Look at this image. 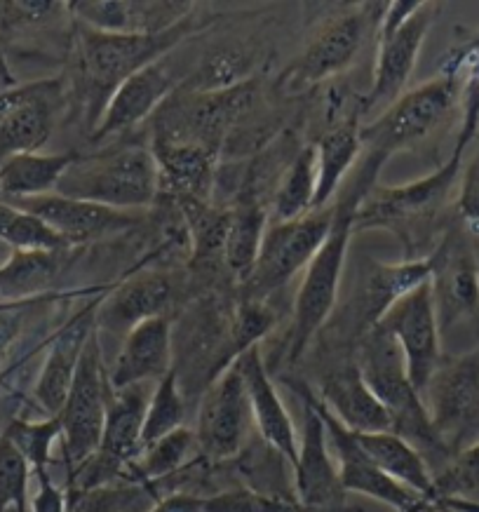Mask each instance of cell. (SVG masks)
<instances>
[{
	"label": "cell",
	"instance_id": "26",
	"mask_svg": "<svg viewBox=\"0 0 479 512\" xmlns=\"http://www.w3.org/2000/svg\"><path fill=\"white\" fill-rule=\"evenodd\" d=\"M151 151L158 163L160 191L177 202L212 200L219 163L217 153L198 144L163 139H153Z\"/></svg>",
	"mask_w": 479,
	"mask_h": 512
},
{
	"label": "cell",
	"instance_id": "42",
	"mask_svg": "<svg viewBox=\"0 0 479 512\" xmlns=\"http://www.w3.org/2000/svg\"><path fill=\"white\" fill-rule=\"evenodd\" d=\"M435 491L437 503L442 498H463V501L479 503V442L451 458L435 475Z\"/></svg>",
	"mask_w": 479,
	"mask_h": 512
},
{
	"label": "cell",
	"instance_id": "13",
	"mask_svg": "<svg viewBox=\"0 0 479 512\" xmlns=\"http://www.w3.org/2000/svg\"><path fill=\"white\" fill-rule=\"evenodd\" d=\"M66 87L62 78H40L33 83L0 90V163L17 153L40 151L62 116Z\"/></svg>",
	"mask_w": 479,
	"mask_h": 512
},
{
	"label": "cell",
	"instance_id": "8",
	"mask_svg": "<svg viewBox=\"0 0 479 512\" xmlns=\"http://www.w3.org/2000/svg\"><path fill=\"white\" fill-rule=\"evenodd\" d=\"M334 219V205L310 212L294 221H271L263 233L259 256L252 273L240 282V299L266 301L287 285L294 275L306 271L317 249L325 242Z\"/></svg>",
	"mask_w": 479,
	"mask_h": 512
},
{
	"label": "cell",
	"instance_id": "14",
	"mask_svg": "<svg viewBox=\"0 0 479 512\" xmlns=\"http://www.w3.org/2000/svg\"><path fill=\"white\" fill-rule=\"evenodd\" d=\"M376 327L386 332L402 350L409 379L418 393H423L444 357L442 329L437 322L430 282H423L400 296Z\"/></svg>",
	"mask_w": 479,
	"mask_h": 512
},
{
	"label": "cell",
	"instance_id": "34",
	"mask_svg": "<svg viewBox=\"0 0 479 512\" xmlns=\"http://www.w3.org/2000/svg\"><path fill=\"white\" fill-rule=\"evenodd\" d=\"M252 55L242 47L228 45L209 52L198 69L184 80L188 92H221L247 83L252 76Z\"/></svg>",
	"mask_w": 479,
	"mask_h": 512
},
{
	"label": "cell",
	"instance_id": "37",
	"mask_svg": "<svg viewBox=\"0 0 479 512\" xmlns=\"http://www.w3.org/2000/svg\"><path fill=\"white\" fill-rule=\"evenodd\" d=\"M186 421V395L181 390V379L177 367L170 369L163 379L155 383L151 397H148L146 421H144V447L153 444L160 437L184 428Z\"/></svg>",
	"mask_w": 479,
	"mask_h": 512
},
{
	"label": "cell",
	"instance_id": "40",
	"mask_svg": "<svg viewBox=\"0 0 479 512\" xmlns=\"http://www.w3.org/2000/svg\"><path fill=\"white\" fill-rule=\"evenodd\" d=\"M31 475L33 470L26 458L0 433V512H31Z\"/></svg>",
	"mask_w": 479,
	"mask_h": 512
},
{
	"label": "cell",
	"instance_id": "49",
	"mask_svg": "<svg viewBox=\"0 0 479 512\" xmlns=\"http://www.w3.org/2000/svg\"><path fill=\"white\" fill-rule=\"evenodd\" d=\"M202 498L193 491H174V494L160 496L148 512H202Z\"/></svg>",
	"mask_w": 479,
	"mask_h": 512
},
{
	"label": "cell",
	"instance_id": "23",
	"mask_svg": "<svg viewBox=\"0 0 479 512\" xmlns=\"http://www.w3.org/2000/svg\"><path fill=\"white\" fill-rule=\"evenodd\" d=\"M94 311H97V301L90 308H85L83 313H78L50 343L36 386H33V400L47 416H59L64 409L73 379H76L80 357H83L92 332L97 329Z\"/></svg>",
	"mask_w": 479,
	"mask_h": 512
},
{
	"label": "cell",
	"instance_id": "51",
	"mask_svg": "<svg viewBox=\"0 0 479 512\" xmlns=\"http://www.w3.org/2000/svg\"><path fill=\"white\" fill-rule=\"evenodd\" d=\"M437 512H479V503L463 501V498H442L437 503Z\"/></svg>",
	"mask_w": 479,
	"mask_h": 512
},
{
	"label": "cell",
	"instance_id": "25",
	"mask_svg": "<svg viewBox=\"0 0 479 512\" xmlns=\"http://www.w3.org/2000/svg\"><path fill=\"white\" fill-rule=\"evenodd\" d=\"M172 301V282L163 273H144L120 282V285L97 301L94 325L97 332L127 336L141 322L160 318Z\"/></svg>",
	"mask_w": 479,
	"mask_h": 512
},
{
	"label": "cell",
	"instance_id": "5",
	"mask_svg": "<svg viewBox=\"0 0 479 512\" xmlns=\"http://www.w3.org/2000/svg\"><path fill=\"white\" fill-rule=\"evenodd\" d=\"M57 193L113 210H139L151 205L160 193L158 163L151 146L137 144L80 156L59 181Z\"/></svg>",
	"mask_w": 479,
	"mask_h": 512
},
{
	"label": "cell",
	"instance_id": "1",
	"mask_svg": "<svg viewBox=\"0 0 479 512\" xmlns=\"http://www.w3.org/2000/svg\"><path fill=\"white\" fill-rule=\"evenodd\" d=\"M383 170L379 160L360 156L353 179L341 186L339 195L334 198V219L325 242L317 249L313 261L303 271V280L294 299V318L289 329V365H296L315 336L322 332L332 318L336 301H339L343 271H346V259L350 240L355 235V214L364 195L376 186V179Z\"/></svg>",
	"mask_w": 479,
	"mask_h": 512
},
{
	"label": "cell",
	"instance_id": "45",
	"mask_svg": "<svg viewBox=\"0 0 479 512\" xmlns=\"http://www.w3.org/2000/svg\"><path fill=\"white\" fill-rule=\"evenodd\" d=\"M73 24L99 33H130V0H73Z\"/></svg>",
	"mask_w": 479,
	"mask_h": 512
},
{
	"label": "cell",
	"instance_id": "28",
	"mask_svg": "<svg viewBox=\"0 0 479 512\" xmlns=\"http://www.w3.org/2000/svg\"><path fill=\"white\" fill-rule=\"evenodd\" d=\"M355 442L360 449L369 456V461L376 468H381L388 477L400 482L402 487L414 491V494L423 496L430 501L433 510L437 512V491H435V475L430 470L428 461L421 456V451L411 447L407 440L395 435L393 430L386 433H353Z\"/></svg>",
	"mask_w": 479,
	"mask_h": 512
},
{
	"label": "cell",
	"instance_id": "18",
	"mask_svg": "<svg viewBox=\"0 0 479 512\" xmlns=\"http://www.w3.org/2000/svg\"><path fill=\"white\" fill-rule=\"evenodd\" d=\"M172 55L158 59L146 69L134 73L130 80H125L118 87L109 104H106L104 113H101L99 123L90 132L92 141L130 132L160 111V106L184 85V78L177 73V64H174Z\"/></svg>",
	"mask_w": 479,
	"mask_h": 512
},
{
	"label": "cell",
	"instance_id": "46",
	"mask_svg": "<svg viewBox=\"0 0 479 512\" xmlns=\"http://www.w3.org/2000/svg\"><path fill=\"white\" fill-rule=\"evenodd\" d=\"M202 512H308L299 503L259 494L249 487H233L202 498Z\"/></svg>",
	"mask_w": 479,
	"mask_h": 512
},
{
	"label": "cell",
	"instance_id": "20",
	"mask_svg": "<svg viewBox=\"0 0 479 512\" xmlns=\"http://www.w3.org/2000/svg\"><path fill=\"white\" fill-rule=\"evenodd\" d=\"M430 280V261L425 259H404L400 264H379V261L371 259L367 268L360 273L357 287L350 299V311L348 315L353 322V334L355 341L367 332H371L379 325L383 315L388 313V308L404 296L411 289L423 285Z\"/></svg>",
	"mask_w": 479,
	"mask_h": 512
},
{
	"label": "cell",
	"instance_id": "9",
	"mask_svg": "<svg viewBox=\"0 0 479 512\" xmlns=\"http://www.w3.org/2000/svg\"><path fill=\"white\" fill-rule=\"evenodd\" d=\"M111 393L109 369L104 367L99 332L94 329L83 350V357H80L76 379H73L64 409L59 412L66 473L83 466L87 458L94 456V451L99 449Z\"/></svg>",
	"mask_w": 479,
	"mask_h": 512
},
{
	"label": "cell",
	"instance_id": "35",
	"mask_svg": "<svg viewBox=\"0 0 479 512\" xmlns=\"http://www.w3.org/2000/svg\"><path fill=\"white\" fill-rule=\"evenodd\" d=\"M0 433L8 437L19 454L26 458L33 475L50 473L52 451H55V444L62 440V421H59V416H45L40 421L12 416Z\"/></svg>",
	"mask_w": 479,
	"mask_h": 512
},
{
	"label": "cell",
	"instance_id": "7",
	"mask_svg": "<svg viewBox=\"0 0 479 512\" xmlns=\"http://www.w3.org/2000/svg\"><path fill=\"white\" fill-rule=\"evenodd\" d=\"M430 423L451 458L479 442V346L444 355L421 393Z\"/></svg>",
	"mask_w": 479,
	"mask_h": 512
},
{
	"label": "cell",
	"instance_id": "41",
	"mask_svg": "<svg viewBox=\"0 0 479 512\" xmlns=\"http://www.w3.org/2000/svg\"><path fill=\"white\" fill-rule=\"evenodd\" d=\"M275 325V313L266 301L240 299L231 322H228V348L233 362L245 350L259 346V341L271 332Z\"/></svg>",
	"mask_w": 479,
	"mask_h": 512
},
{
	"label": "cell",
	"instance_id": "33",
	"mask_svg": "<svg viewBox=\"0 0 479 512\" xmlns=\"http://www.w3.org/2000/svg\"><path fill=\"white\" fill-rule=\"evenodd\" d=\"M266 226V212H263L254 200L242 202L240 207H235L231 212V224H228L224 252H221V256H224L228 271L238 275L240 282H245L247 275L252 273Z\"/></svg>",
	"mask_w": 479,
	"mask_h": 512
},
{
	"label": "cell",
	"instance_id": "39",
	"mask_svg": "<svg viewBox=\"0 0 479 512\" xmlns=\"http://www.w3.org/2000/svg\"><path fill=\"white\" fill-rule=\"evenodd\" d=\"M66 512H127L146 496V489L130 482H111L99 487H64Z\"/></svg>",
	"mask_w": 479,
	"mask_h": 512
},
{
	"label": "cell",
	"instance_id": "21",
	"mask_svg": "<svg viewBox=\"0 0 479 512\" xmlns=\"http://www.w3.org/2000/svg\"><path fill=\"white\" fill-rule=\"evenodd\" d=\"M235 367L245 381L256 433L261 435L263 444L285 456L289 466L294 468L296 458H299V437H296L292 416H289L285 402H282L278 388L268 374L259 346L245 350L235 360Z\"/></svg>",
	"mask_w": 479,
	"mask_h": 512
},
{
	"label": "cell",
	"instance_id": "43",
	"mask_svg": "<svg viewBox=\"0 0 479 512\" xmlns=\"http://www.w3.org/2000/svg\"><path fill=\"white\" fill-rule=\"evenodd\" d=\"M64 12H69V3H52V0H8V3H0V38L40 29V26L57 22Z\"/></svg>",
	"mask_w": 479,
	"mask_h": 512
},
{
	"label": "cell",
	"instance_id": "4",
	"mask_svg": "<svg viewBox=\"0 0 479 512\" xmlns=\"http://www.w3.org/2000/svg\"><path fill=\"white\" fill-rule=\"evenodd\" d=\"M463 158L451 153L444 165L402 186H374L364 195L355 214V233L388 231L414 249L430 238V228L461 179Z\"/></svg>",
	"mask_w": 479,
	"mask_h": 512
},
{
	"label": "cell",
	"instance_id": "36",
	"mask_svg": "<svg viewBox=\"0 0 479 512\" xmlns=\"http://www.w3.org/2000/svg\"><path fill=\"white\" fill-rule=\"evenodd\" d=\"M0 242L10 252H38V249H71L62 235L52 231L45 221L33 217L31 212L0 200Z\"/></svg>",
	"mask_w": 479,
	"mask_h": 512
},
{
	"label": "cell",
	"instance_id": "19",
	"mask_svg": "<svg viewBox=\"0 0 479 512\" xmlns=\"http://www.w3.org/2000/svg\"><path fill=\"white\" fill-rule=\"evenodd\" d=\"M12 205L31 212L33 217L45 221L52 231L62 235L73 247L83 242L109 238L139 224V214L113 210V207L94 205V202L69 198L62 193H47L38 198L8 200Z\"/></svg>",
	"mask_w": 479,
	"mask_h": 512
},
{
	"label": "cell",
	"instance_id": "32",
	"mask_svg": "<svg viewBox=\"0 0 479 512\" xmlns=\"http://www.w3.org/2000/svg\"><path fill=\"white\" fill-rule=\"evenodd\" d=\"M315 193V146H303L278 181V191L273 198V221H294L315 212Z\"/></svg>",
	"mask_w": 479,
	"mask_h": 512
},
{
	"label": "cell",
	"instance_id": "2",
	"mask_svg": "<svg viewBox=\"0 0 479 512\" xmlns=\"http://www.w3.org/2000/svg\"><path fill=\"white\" fill-rule=\"evenodd\" d=\"M193 17L177 29L144 36V33H99L76 24V90L85 104L90 132L125 80L172 55L193 31Z\"/></svg>",
	"mask_w": 479,
	"mask_h": 512
},
{
	"label": "cell",
	"instance_id": "6",
	"mask_svg": "<svg viewBox=\"0 0 479 512\" xmlns=\"http://www.w3.org/2000/svg\"><path fill=\"white\" fill-rule=\"evenodd\" d=\"M458 90H461L458 76L437 73L428 83L404 92L371 123L360 127L362 156L376 158L386 165L397 153L421 144L454 109Z\"/></svg>",
	"mask_w": 479,
	"mask_h": 512
},
{
	"label": "cell",
	"instance_id": "10",
	"mask_svg": "<svg viewBox=\"0 0 479 512\" xmlns=\"http://www.w3.org/2000/svg\"><path fill=\"white\" fill-rule=\"evenodd\" d=\"M430 292L442 334L472 322L479 327V254L463 226H451L428 256Z\"/></svg>",
	"mask_w": 479,
	"mask_h": 512
},
{
	"label": "cell",
	"instance_id": "27",
	"mask_svg": "<svg viewBox=\"0 0 479 512\" xmlns=\"http://www.w3.org/2000/svg\"><path fill=\"white\" fill-rule=\"evenodd\" d=\"M360 113H350L336 120L329 130L315 144V163H317V193H315V212L325 210L339 195L343 181L353 170L362 156L360 139Z\"/></svg>",
	"mask_w": 479,
	"mask_h": 512
},
{
	"label": "cell",
	"instance_id": "38",
	"mask_svg": "<svg viewBox=\"0 0 479 512\" xmlns=\"http://www.w3.org/2000/svg\"><path fill=\"white\" fill-rule=\"evenodd\" d=\"M188 235L193 242L195 259H207L212 254L224 252V242L231 224V212H221L212 200H181Z\"/></svg>",
	"mask_w": 479,
	"mask_h": 512
},
{
	"label": "cell",
	"instance_id": "50",
	"mask_svg": "<svg viewBox=\"0 0 479 512\" xmlns=\"http://www.w3.org/2000/svg\"><path fill=\"white\" fill-rule=\"evenodd\" d=\"M479 50V29L477 31H465L461 36V43H458L454 50L449 52L447 57H444V64H442V71H451L454 66L461 62L463 57L472 55V52Z\"/></svg>",
	"mask_w": 479,
	"mask_h": 512
},
{
	"label": "cell",
	"instance_id": "29",
	"mask_svg": "<svg viewBox=\"0 0 479 512\" xmlns=\"http://www.w3.org/2000/svg\"><path fill=\"white\" fill-rule=\"evenodd\" d=\"M71 249H38L10 252L0 264V299L5 303H29L50 292L69 264Z\"/></svg>",
	"mask_w": 479,
	"mask_h": 512
},
{
	"label": "cell",
	"instance_id": "16",
	"mask_svg": "<svg viewBox=\"0 0 479 512\" xmlns=\"http://www.w3.org/2000/svg\"><path fill=\"white\" fill-rule=\"evenodd\" d=\"M313 402L327 426L329 444H332L336 463H339L341 484L343 489H346V494L374 498V501L388 505V508H393L395 512H435L430 501H425L423 496L402 487L400 482L388 477L381 468H376L374 463L369 461V456L360 449V444L355 442L353 433L334 419L332 412L320 402V397L315 393Z\"/></svg>",
	"mask_w": 479,
	"mask_h": 512
},
{
	"label": "cell",
	"instance_id": "48",
	"mask_svg": "<svg viewBox=\"0 0 479 512\" xmlns=\"http://www.w3.org/2000/svg\"><path fill=\"white\" fill-rule=\"evenodd\" d=\"M38 491L31 501V512H66V491L57 487L50 473L36 475Z\"/></svg>",
	"mask_w": 479,
	"mask_h": 512
},
{
	"label": "cell",
	"instance_id": "31",
	"mask_svg": "<svg viewBox=\"0 0 479 512\" xmlns=\"http://www.w3.org/2000/svg\"><path fill=\"white\" fill-rule=\"evenodd\" d=\"M193 451H198L193 430L186 426L174 430V433L144 447L137 461L132 463V468L127 470V482L139 484L148 491L155 482L170 480V477L179 475L181 470L191 466Z\"/></svg>",
	"mask_w": 479,
	"mask_h": 512
},
{
	"label": "cell",
	"instance_id": "44",
	"mask_svg": "<svg viewBox=\"0 0 479 512\" xmlns=\"http://www.w3.org/2000/svg\"><path fill=\"white\" fill-rule=\"evenodd\" d=\"M193 3L174 0H130V33L155 36L177 29L193 17Z\"/></svg>",
	"mask_w": 479,
	"mask_h": 512
},
{
	"label": "cell",
	"instance_id": "22",
	"mask_svg": "<svg viewBox=\"0 0 479 512\" xmlns=\"http://www.w3.org/2000/svg\"><path fill=\"white\" fill-rule=\"evenodd\" d=\"M174 369L172 322L160 315L127 332L109 369L111 390L158 383Z\"/></svg>",
	"mask_w": 479,
	"mask_h": 512
},
{
	"label": "cell",
	"instance_id": "11",
	"mask_svg": "<svg viewBox=\"0 0 479 512\" xmlns=\"http://www.w3.org/2000/svg\"><path fill=\"white\" fill-rule=\"evenodd\" d=\"M303 402V428L299 437V458L294 463V494L308 512H360L346 505L339 463L329 444L327 426L313 402V390L289 381Z\"/></svg>",
	"mask_w": 479,
	"mask_h": 512
},
{
	"label": "cell",
	"instance_id": "47",
	"mask_svg": "<svg viewBox=\"0 0 479 512\" xmlns=\"http://www.w3.org/2000/svg\"><path fill=\"white\" fill-rule=\"evenodd\" d=\"M458 181H461V186H458L456 214L465 231L475 233L479 231V146L475 156L463 165L461 179Z\"/></svg>",
	"mask_w": 479,
	"mask_h": 512
},
{
	"label": "cell",
	"instance_id": "52",
	"mask_svg": "<svg viewBox=\"0 0 479 512\" xmlns=\"http://www.w3.org/2000/svg\"><path fill=\"white\" fill-rule=\"evenodd\" d=\"M12 85H17V83H15V78L10 76L8 64H5V57L0 55V87H12Z\"/></svg>",
	"mask_w": 479,
	"mask_h": 512
},
{
	"label": "cell",
	"instance_id": "15",
	"mask_svg": "<svg viewBox=\"0 0 479 512\" xmlns=\"http://www.w3.org/2000/svg\"><path fill=\"white\" fill-rule=\"evenodd\" d=\"M437 17L435 3H423L414 15L393 31H376V64L369 92L362 97V111L393 104L407 92L423 43Z\"/></svg>",
	"mask_w": 479,
	"mask_h": 512
},
{
	"label": "cell",
	"instance_id": "17",
	"mask_svg": "<svg viewBox=\"0 0 479 512\" xmlns=\"http://www.w3.org/2000/svg\"><path fill=\"white\" fill-rule=\"evenodd\" d=\"M369 5H350L346 12L327 17L296 59L289 80L294 87L320 85L348 71L360 55L367 31Z\"/></svg>",
	"mask_w": 479,
	"mask_h": 512
},
{
	"label": "cell",
	"instance_id": "53",
	"mask_svg": "<svg viewBox=\"0 0 479 512\" xmlns=\"http://www.w3.org/2000/svg\"><path fill=\"white\" fill-rule=\"evenodd\" d=\"M0 200H3V193H0Z\"/></svg>",
	"mask_w": 479,
	"mask_h": 512
},
{
	"label": "cell",
	"instance_id": "3",
	"mask_svg": "<svg viewBox=\"0 0 479 512\" xmlns=\"http://www.w3.org/2000/svg\"><path fill=\"white\" fill-rule=\"evenodd\" d=\"M355 362L364 381L386 407L390 430L421 451L433 475L440 473L451 461V456L430 423L428 409H425L421 393L409 379L404 355L397 343L379 327H374L357 343Z\"/></svg>",
	"mask_w": 479,
	"mask_h": 512
},
{
	"label": "cell",
	"instance_id": "24",
	"mask_svg": "<svg viewBox=\"0 0 479 512\" xmlns=\"http://www.w3.org/2000/svg\"><path fill=\"white\" fill-rule=\"evenodd\" d=\"M320 402L332 412L336 421L350 433H386L390 416L383 402L376 397L355 360L341 362L322 376Z\"/></svg>",
	"mask_w": 479,
	"mask_h": 512
},
{
	"label": "cell",
	"instance_id": "12",
	"mask_svg": "<svg viewBox=\"0 0 479 512\" xmlns=\"http://www.w3.org/2000/svg\"><path fill=\"white\" fill-rule=\"evenodd\" d=\"M245 381L235 362L202 390L195 419V447L207 461H231L245 451L252 430Z\"/></svg>",
	"mask_w": 479,
	"mask_h": 512
},
{
	"label": "cell",
	"instance_id": "30",
	"mask_svg": "<svg viewBox=\"0 0 479 512\" xmlns=\"http://www.w3.org/2000/svg\"><path fill=\"white\" fill-rule=\"evenodd\" d=\"M78 151L62 153H17L0 163V193L3 200L38 198L57 193L59 181L78 163Z\"/></svg>",
	"mask_w": 479,
	"mask_h": 512
}]
</instances>
